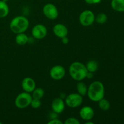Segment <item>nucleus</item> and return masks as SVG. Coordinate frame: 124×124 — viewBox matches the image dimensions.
I'll return each mask as SVG.
<instances>
[{
    "label": "nucleus",
    "mask_w": 124,
    "mask_h": 124,
    "mask_svg": "<svg viewBox=\"0 0 124 124\" xmlns=\"http://www.w3.org/2000/svg\"><path fill=\"white\" fill-rule=\"evenodd\" d=\"M84 1L88 4H96L100 3L102 0H84Z\"/></svg>",
    "instance_id": "nucleus-25"
},
{
    "label": "nucleus",
    "mask_w": 124,
    "mask_h": 124,
    "mask_svg": "<svg viewBox=\"0 0 124 124\" xmlns=\"http://www.w3.org/2000/svg\"><path fill=\"white\" fill-rule=\"evenodd\" d=\"M61 41L64 44H67L69 42V39L68 38L67 36H65V37L61 38Z\"/></svg>",
    "instance_id": "nucleus-26"
},
{
    "label": "nucleus",
    "mask_w": 124,
    "mask_h": 124,
    "mask_svg": "<svg viewBox=\"0 0 124 124\" xmlns=\"http://www.w3.org/2000/svg\"><path fill=\"white\" fill-rule=\"evenodd\" d=\"M10 29L15 34L24 33L29 27V21L24 16H17L10 23Z\"/></svg>",
    "instance_id": "nucleus-3"
},
{
    "label": "nucleus",
    "mask_w": 124,
    "mask_h": 124,
    "mask_svg": "<svg viewBox=\"0 0 124 124\" xmlns=\"http://www.w3.org/2000/svg\"><path fill=\"white\" fill-rule=\"evenodd\" d=\"M65 101L61 98H56L52 102V108L53 112L58 114L62 113L65 110Z\"/></svg>",
    "instance_id": "nucleus-10"
},
{
    "label": "nucleus",
    "mask_w": 124,
    "mask_h": 124,
    "mask_svg": "<svg viewBox=\"0 0 124 124\" xmlns=\"http://www.w3.org/2000/svg\"><path fill=\"white\" fill-rule=\"evenodd\" d=\"M69 71L71 78L78 82L85 79L88 72L85 65L79 61L73 62L69 67Z\"/></svg>",
    "instance_id": "nucleus-2"
},
{
    "label": "nucleus",
    "mask_w": 124,
    "mask_h": 124,
    "mask_svg": "<svg viewBox=\"0 0 124 124\" xmlns=\"http://www.w3.org/2000/svg\"><path fill=\"white\" fill-rule=\"evenodd\" d=\"M33 98L31 94L28 92H24L19 93L15 100V105L17 108L23 109L30 106Z\"/></svg>",
    "instance_id": "nucleus-4"
},
{
    "label": "nucleus",
    "mask_w": 124,
    "mask_h": 124,
    "mask_svg": "<svg viewBox=\"0 0 124 124\" xmlns=\"http://www.w3.org/2000/svg\"><path fill=\"white\" fill-rule=\"evenodd\" d=\"M31 35L35 39H42L47 36V27L42 24H36L33 27L31 30Z\"/></svg>",
    "instance_id": "nucleus-8"
},
{
    "label": "nucleus",
    "mask_w": 124,
    "mask_h": 124,
    "mask_svg": "<svg viewBox=\"0 0 124 124\" xmlns=\"http://www.w3.org/2000/svg\"><path fill=\"white\" fill-rule=\"evenodd\" d=\"M2 1H5V2H7V1H9V0H2Z\"/></svg>",
    "instance_id": "nucleus-29"
},
{
    "label": "nucleus",
    "mask_w": 124,
    "mask_h": 124,
    "mask_svg": "<svg viewBox=\"0 0 124 124\" xmlns=\"http://www.w3.org/2000/svg\"><path fill=\"white\" fill-rule=\"evenodd\" d=\"M80 24L85 27L92 25L95 21V15L92 11L85 10L81 13L79 16Z\"/></svg>",
    "instance_id": "nucleus-6"
},
{
    "label": "nucleus",
    "mask_w": 124,
    "mask_h": 124,
    "mask_svg": "<svg viewBox=\"0 0 124 124\" xmlns=\"http://www.w3.org/2000/svg\"><path fill=\"white\" fill-rule=\"evenodd\" d=\"M15 41L17 44L19 45V46H23V45L26 44L29 42V37L24 33L16 34Z\"/></svg>",
    "instance_id": "nucleus-15"
},
{
    "label": "nucleus",
    "mask_w": 124,
    "mask_h": 124,
    "mask_svg": "<svg viewBox=\"0 0 124 124\" xmlns=\"http://www.w3.org/2000/svg\"><path fill=\"white\" fill-rule=\"evenodd\" d=\"M107 21V16L104 13H99L95 16V21L99 24H104Z\"/></svg>",
    "instance_id": "nucleus-21"
},
{
    "label": "nucleus",
    "mask_w": 124,
    "mask_h": 124,
    "mask_svg": "<svg viewBox=\"0 0 124 124\" xmlns=\"http://www.w3.org/2000/svg\"><path fill=\"white\" fill-rule=\"evenodd\" d=\"M21 87L24 92L30 93L36 88V82H35V80L31 78H25L22 81Z\"/></svg>",
    "instance_id": "nucleus-11"
},
{
    "label": "nucleus",
    "mask_w": 124,
    "mask_h": 124,
    "mask_svg": "<svg viewBox=\"0 0 124 124\" xmlns=\"http://www.w3.org/2000/svg\"><path fill=\"white\" fill-rule=\"evenodd\" d=\"M9 13V7L7 2L0 0V18H4Z\"/></svg>",
    "instance_id": "nucleus-16"
},
{
    "label": "nucleus",
    "mask_w": 124,
    "mask_h": 124,
    "mask_svg": "<svg viewBox=\"0 0 124 124\" xmlns=\"http://www.w3.org/2000/svg\"><path fill=\"white\" fill-rule=\"evenodd\" d=\"M87 94L92 101L98 102L104 98L105 87L104 84L101 81H94L88 86Z\"/></svg>",
    "instance_id": "nucleus-1"
},
{
    "label": "nucleus",
    "mask_w": 124,
    "mask_h": 124,
    "mask_svg": "<svg viewBox=\"0 0 124 124\" xmlns=\"http://www.w3.org/2000/svg\"><path fill=\"white\" fill-rule=\"evenodd\" d=\"M2 122H0V124H2Z\"/></svg>",
    "instance_id": "nucleus-30"
},
{
    "label": "nucleus",
    "mask_w": 124,
    "mask_h": 124,
    "mask_svg": "<svg viewBox=\"0 0 124 124\" xmlns=\"http://www.w3.org/2000/svg\"><path fill=\"white\" fill-rule=\"evenodd\" d=\"M94 122H92L91 120H89V121H87L85 122V124H93Z\"/></svg>",
    "instance_id": "nucleus-28"
},
{
    "label": "nucleus",
    "mask_w": 124,
    "mask_h": 124,
    "mask_svg": "<svg viewBox=\"0 0 124 124\" xmlns=\"http://www.w3.org/2000/svg\"><path fill=\"white\" fill-rule=\"evenodd\" d=\"M85 66L87 71L94 73L98 69V63L94 60H90L87 63Z\"/></svg>",
    "instance_id": "nucleus-18"
},
{
    "label": "nucleus",
    "mask_w": 124,
    "mask_h": 124,
    "mask_svg": "<svg viewBox=\"0 0 124 124\" xmlns=\"http://www.w3.org/2000/svg\"><path fill=\"white\" fill-rule=\"evenodd\" d=\"M93 78V73L88 71V72H87V76H86V78L92 79Z\"/></svg>",
    "instance_id": "nucleus-27"
},
{
    "label": "nucleus",
    "mask_w": 124,
    "mask_h": 124,
    "mask_svg": "<svg viewBox=\"0 0 124 124\" xmlns=\"http://www.w3.org/2000/svg\"><path fill=\"white\" fill-rule=\"evenodd\" d=\"M98 102V106H99V108L102 110V111H108L109 109L110 108V103L107 99H105V98H102L101 99L100 101Z\"/></svg>",
    "instance_id": "nucleus-19"
},
{
    "label": "nucleus",
    "mask_w": 124,
    "mask_h": 124,
    "mask_svg": "<svg viewBox=\"0 0 124 124\" xmlns=\"http://www.w3.org/2000/svg\"><path fill=\"white\" fill-rule=\"evenodd\" d=\"M53 31L56 36L61 39L67 36L69 33L67 27L62 24H57L54 25L53 28Z\"/></svg>",
    "instance_id": "nucleus-13"
},
{
    "label": "nucleus",
    "mask_w": 124,
    "mask_h": 124,
    "mask_svg": "<svg viewBox=\"0 0 124 124\" xmlns=\"http://www.w3.org/2000/svg\"><path fill=\"white\" fill-rule=\"evenodd\" d=\"M80 117L84 121L92 120L94 116V111L93 108L90 106H84L79 111Z\"/></svg>",
    "instance_id": "nucleus-12"
},
{
    "label": "nucleus",
    "mask_w": 124,
    "mask_h": 124,
    "mask_svg": "<svg viewBox=\"0 0 124 124\" xmlns=\"http://www.w3.org/2000/svg\"><path fill=\"white\" fill-rule=\"evenodd\" d=\"M31 93V96L33 99L41 100L44 96V91L42 88H35V89Z\"/></svg>",
    "instance_id": "nucleus-20"
},
{
    "label": "nucleus",
    "mask_w": 124,
    "mask_h": 124,
    "mask_svg": "<svg viewBox=\"0 0 124 124\" xmlns=\"http://www.w3.org/2000/svg\"><path fill=\"white\" fill-rule=\"evenodd\" d=\"M76 89H77L78 93L81 94L82 96H84L87 93V90L88 87H87L85 84L82 81H78L76 85Z\"/></svg>",
    "instance_id": "nucleus-17"
},
{
    "label": "nucleus",
    "mask_w": 124,
    "mask_h": 124,
    "mask_svg": "<svg viewBox=\"0 0 124 124\" xmlns=\"http://www.w3.org/2000/svg\"><path fill=\"white\" fill-rule=\"evenodd\" d=\"M83 102V96L78 93L69 94L65 98V104L70 108H77L79 107Z\"/></svg>",
    "instance_id": "nucleus-5"
},
{
    "label": "nucleus",
    "mask_w": 124,
    "mask_h": 124,
    "mask_svg": "<svg viewBox=\"0 0 124 124\" xmlns=\"http://www.w3.org/2000/svg\"><path fill=\"white\" fill-rule=\"evenodd\" d=\"M65 73V69L64 67L60 65H56L50 69V76L53 79L58 81L64 78Z\"/></svg>",
    "instance_id": "nucleus-9"
},
{
    "label": "nucleus",
    "mask_w": 124,
    "mask_h": 124,
    "mask_svg": "<svg viewBox=\"0 0 124 124\" xmlns=\"http://www.w3.org/2000/svg\"><path fill=\"white\" fill-rule=\"evenodd\" d=\"M65 124H79L80 122L78 119L75 118V117H69V118L67 119L64 122Z\"/></svg>",
    "instance_id": "nucleus-23"
},
{
    "label": "nucleus",
    "mask_w": 124,
    "mask_h": 124,
    "mask_svg": "<svg viewBox=\"0 0 124 124\" xmlns=\"http://www.w3.org/2000/svg\"><path fill=\"white\" fill-rule=\"evenodd\" d=\"M41 105V101L40 99H33V98L31 100V103H30V106H31L33 108H39Z\"/></svg>",
    "instance_id": "nucleus-22"
},
{
    "label": "nucleus",
    "mask_w": 124,
    "mask_h": 124,
    "mask_svg": "<svg viewBox=\"0 0 124 124\" xmlns=\"http://www.w3.org/2000/svg\"><path fill=\"white\" fill-rule=\"evenodd\" d=\"M63 122L57 118L52 119L48 122V124H62Z\"/></svg>",
    "instance_id": "nucleus-24"
},
{
    "label": "nucleus",
    "mask_w": 124,
    "mask_h": 124,
    "mask_svg": "<svg viewBox=\"0 0 124 124\" xmlns=\"http://www.w3.org/2000/svg\"><path fill=\"white\" fill-rule=\"evenodd\" d=\"M111 8L119 12H124V0H111Z\"/></svg>",
    "instance_id": "nucleus-14"
},
{
    "label": "nucleus",
    "mask_w": 124,
    "mask_h": 124,
    "mask_svg": "<svg viewBox=\"0 0 124 124\" xmlns=\"http://www.w3.org/2000/svg\"><path fill=\"white\" fill-rule=\"evenodd\" d=\"M42 12L45 16L50 20L57 19L59 16L58 8L52 3H47L45 4L42 8Z\"/></svg>",
    "instance_id": "nucleus-7"
}]
</instances>
